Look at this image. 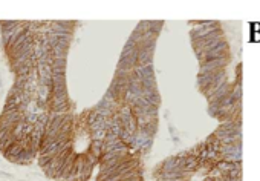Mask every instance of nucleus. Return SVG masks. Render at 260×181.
I'll use <instances>...</instances> for the list:
<instances>
[{
    "label": "nucleus",
    "mask_w": 260,
    "mask_h": 181,
    "mask_svg": "<svg viewBox=\"0 0 260 181\" xmlns=\"http://www.w3.org/2000/svg\"><path fill=\"white\" fill-rule=\"evenodd\" d=\"M23 149H25V147H23V143H22V141H16L8 150L3 152V157H5L6 160H9V158H12V157H17Z\"/></svg>",
    "instance_id": "obj_1"
},
{
    "label": "nucleus",
    "mask_w": 260,
    "mask_h": 181,
    "mask_svg": "<svg viewBox=\"0 0 260 181\" xmlns=\"http://www.w3.org/2000/svg\"><path fill=\"white\" fill-rule=\"evenodd\" d=\"M20 23H22L20 20H0V28H2V31H9L14 29Z\"/></svg>",
    "instance_id": "obj_2"
}]
</instances>
